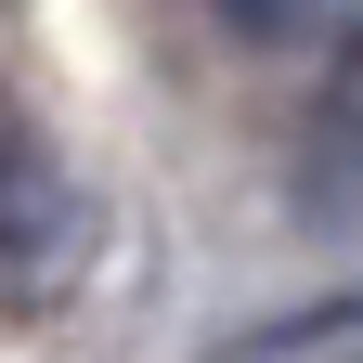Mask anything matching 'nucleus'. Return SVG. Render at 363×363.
I'll use <instances>...</instances> for the list:
<instances>
[{"label":"nucleus","mask_w":363,"mask_h":363,"mask_svg":"<svg viewBox=\"0 0 363 363\" xmlns=\"http://www.w3.org/2000/svg\"><path fill=\"white\" fill-rule=\"evenodd\" d=\"M208 363H363V286L350 298H311V311H272V325L220 337Z\"/></svg>","instance_id":"nucleus-2"},{"label":"nucleus","mask_w":363,"mask_h":363,"mask_svg":"<svg viewBox=\"0 0 363 363\" xmlns=\"http://www.w3.org/2000/svg\"><path fill=\"white\" fill-rule=\"evenodd\" d=\"M91 259V220H78V182L52 169V143L26 130V104L0 91V311H39L65 298Z\"/></svg>","instance_id":"nucleus-1"}]
</instances>
